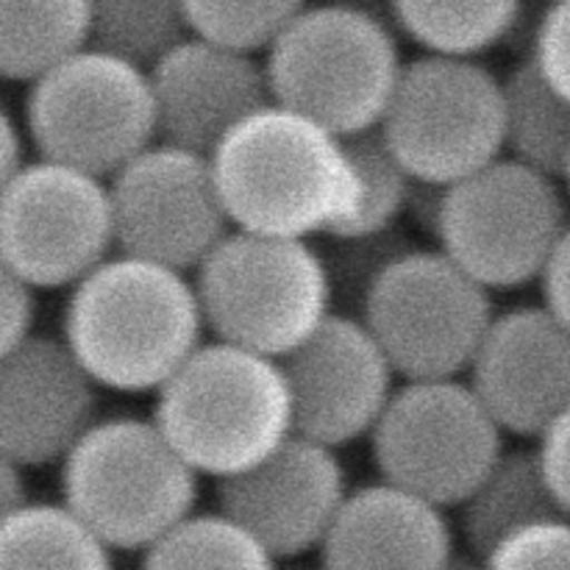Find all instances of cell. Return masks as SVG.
Segmentation results:
<instances>
[{
  "instance_id": "1",
  "label": "cell",
  "mask_w": 570,
  "mask_h": 570,
  "mask_svg": "<svg viewBox=\"0 0 570 570\" xmlns=\"http://www.w3.org/2000/svg\"><path fill=\"white\" fill-rule=\"evenodd\" d=\"M209 159L228 217L245 232L323 237L360 204L345 139L276 100L239 120Z\"/></svg>"
},
{
  "instance_id": "2",
  "label": "cell",
  "mask_w": 570,
  "mask_h": 570,
  "mask_svg": "<svg viewBox=\"0 0 570 570\" xmlns=\"http://www.w3.org/2000/svg\"><path fill=\"white\" fill-rule=\"evenodd\" d=\"M204 332L198 289L184 271L120 250L72 284L61 321V337L100 387L134 395L156 393Z\"/></svg>"
},
{
  "instance_id": "3",
  "label": "cell",
  "mask_w": 570,
  "mask_h": 570,
  "mask_svg": "<svg viewBox=\"0 0 570 570\" xmlns=\"http://www.w3.org/2000/svg\"><path fill=\"white\" fill-rule=\"evenodd\" d=\"M154 421L195 471L223 479L295 432L293 393L282 360L215 340L156 390Z\"/></svg>"
},
{
  "instance_id": "4",
  "label": "cell",
  "mask_w": 570,
  "mask_h": 570,
  "mask_svg": "<svg viewBox=\"0 0 570 570\" xmlns=\"http://www.w3.org/2000/svg\"><path fill=\"white\" fill-rule=\"evenodd\" d=\"M273 100L340 137L382 122L399 83V39L360 0L309 3L267 48Z\"/></svg>"
},
{
  "instance_id": "5",
  "label": "cell",
  "mask_w": 570,
  "mask_h": 570,
  "mask_svg": "<svg viewBox=\"0 0 570 570\" xmlns=\"http://www.w3.org/2000/svg\"><path fill=\"white\" fill-rule=\"evenodd\" d=\"M61 465V499L115 551L142 554L198 504V471L150 417H100Z\"/></svg>"
},
{
  "instance_id": "6",
  "label": "cell",
  "mask_w": 570,
  "mask_h": 570,
  "mask_svg": "<svg viewBox=\"0 0 570 570\" xmlns=\"http://www.w3.org/2000/svg\"><path fill=\"white\" fill-rule=\"evenodd\" d=\"M195 289L215 340L276 360L304 343L334 309L317 245L245 228H234L195 267Z\"/></svg>"
},
{
  "instance_id": "7",
  "label": "cell",
  "mask_w": 570,
  "mask_h": 570,
  "mask_svg": "<svg viewBox=\"0 0 570 570\" xmlns=\"http://www.w3.org/2000/svg\"><path fill=\"white\" fill-rule=\"evenodd\" d=\"M22 122L39 156L100 178L159 139L148 67L95 45L28 83Z\"/></svg>"
},
{
  "instance_id": "8",
  "label": "cell",
  "mask_w": 570,
  "mask_h": 570,
  "mask_svg": "<svg viewBox=\"0 0 570 570\" xmlns=\"http://www.w3.org/2000/svg\"><path fill=\"white\" fill-rule=\"evenodd\" d=\"M570 226L560 178L512 156L449 184L438 243L490 289L540 282Z\"/></svg>"
},
{
  "instance_id": "9",
  "label": "cell",
  "mask_w": 570,
  "mask_h": 570,
  "mask_svg": "<svg viewBox=\"0 0 570 570\" xmlns=\"http://www.w3.org/2000/svg\"><path fill=\"white\" fill-rule=\"evenodd\" d=\"M415 178L454 184L504 156V87L476 56L404 61L382 122Z\"/></svg>"
},
{
  "instance_id": "10",
  "label": "cell",
  "mask_w": 570,
  "mask_h": 570,
  "mask_svg": "<svg viewBox=\"0 0 570 570\" xmlns=\"http://www.w3.org/2000/svg\"><path fill=\"white\" fill-rule=\"evenodd\" d=\"M493 289L443 248L406 250L373 284L362 321L401 379H454L471 371L495 321Z\"/></svg>"
},
{
  "instance_id": "11",
  "label": "cell",
  "mask_w": 570,
  "mask_h": 570,
  "mask_svg": "<svg viewBox=\"0 0 570 570\" xmlns=\"http://www.w3.org/2000/svg\"><path fill=\"white\" fill-rule=\"evenodd\" d=\"M504 451L499 426L471 382L406 379L371 432L382 479L456 510Z\"/></svg>"
},
{
  "instance_id": "12",
  "label": "cell",
  "mask_w": 570,
  "mask_h": 570,
  "mask_svg": "<svg viewBox=\"0 0 570 570\" xmlns=\"http://www.w3.org/2000/svg\"><path fill=\"white\" fill-rule=\"evenodd\" d=\"M117 248L106 178L65 161H28L3 181L0 256L37 289L81 282Z\"/></svg>"
},
{
  "instance_id": "13",
  "label": "cell",
  "mask_w": 570,
  "mask_h": 570,
  "mask_svg": "<svg viewBox=\"0 0 570 570\" xmlns=\"http://www.w3.org/2000/svg\"><path fill=\"white\" fill-rule=\"evenodd\" d=\"M120 254L195 271L234 223L212 159L156 139L109 178Z\"/></svg>"
},
{
  "instance_id": "14",
  "label": "cell",
  "mask_w": 570,
  "mask_h": 570,
  "mask_svg": "<svg viewBox=\"0 0 570 570\" xmlns=\"http://www.w3.org/2000/svg\"><path fill=\"white\" fill-rule=\"evenodd\" d=\"M293 393L295 432L332 449L371 438L399 376L362 317L332 309L282 356Z\"/></svg>"
},
{
  "instance_id": "15",
  "label": "cell",
  "mask_w": 570,
  "mask_h": 570,
  "mask_svg": "<svg viewBox=\"0 0 570 570\" xmlns=\"http://www.w3.org/2000/svg\"><path fill=\"white\" fill-rule=\"evenodd\" d=\"M337 449L293 432L265 460L215 479V501L254 532L276 562L321 549L348 495Z\"/></svg>"
},
{
  "instance_id": "16",
  "label": "cell",
  "mask_w": 570,
  "mask_h": 570,
  "mask_svg": "<svg viewBox=\"0 0 570 570\" xmlns=\"http://www.w3.org/2000/svg\"><path fill=\"white\" fill-rule=\"evenodd\" d=\"M100 384L65 337L31 334L0 354V445L26 468L56 465L100 421Z\"/></svg>"
},
{
  "instance_id": "17",
  "label": "cell",
  "mask_w": 570,
  "mask_h": 570,
  "mask_svg": "<svg viewBox=\"0 0 570 570\" xmlns=\"http://www.w3.org/2000/svg\"><path fill=\"white\" fill-rule=\"evenodd\" d=\"M468 376L504 432L538 440L570 406V326L546 304L495 315Z\"/></svg>"
},
{
  "instance_id": "18",
  "label": "cell",
  "mask_w": 570,
  "mask_h": 570,
  "mask_svg": "<svg viewBox=\"0 0 570 570\" xmlns=\"http://www.w3.org/2000/svg\"><path fill=\"white\" fill-rule=\"evenodd\" d=\"M159 120V142L212 156L220 139L273 104L265 61L250 50L193 33L148 67Z\"/></svg>"
},
{
  "instance_id": "19",
  "label": "cell",
  "mask_w": 570,
  "mask_h": 570,
  "mask_svg": "<svg viewBox=\"0 0 570 570\" xmlns=\"http://www.w3.org/2000/svg\"><path fill=\"white\" fill-rule=\"evenodd\" d=\"M317 557L323 568H445L454 529L445 507L382 479L348 490Z\"/></svg>"
},
{
  "instance_id": "20",
  "label": "cell",
  "mask_w": 570,
  "mask_h": 570,
  "mask_svg": "<svg viewBox=\"0 0 570 570\" xmlns=\"http://www.w3.org/2000/svg\"><path fill=\"white\" fill-rule=\"evenodd\" d=\"M557 512H562V507L546 476L540 449L521 445L501 451L495 465L456 507V521L465 549L484 566L501 540Z\"/></svg>"
},
{
  "instance_id": "21",
  "label": "cell",
  "mask_w": 570,
  "mask_h": 570,
  "mask_svg": "<svg viewBox=\"0 0 570 570\" xmlns=\"http://www.w3.org/2000/svg\"><path fill=\"white\" fill-rule=\"evenodd\" d=\"M504 150L512 159L566 178L570 165V98L560 92L532 53L504 78Z\"/></svg>"
},
{
  "instance_id": "22",
  "label": "cell",
  "mask_w": 570,
  "mask_h": 570,
  "mask_svg": "<svg viewBox=\"0 0 570 570\" xmlns=\"http://www.w3.org/2000/svg\"><path fill=\"white\" fill-rule=\"evenodd\" d=\"M92 45L89 0H0V72L31 83Z\"/></svg>"
},
{
  "instance_id": "23",
  "label": "cell",
  "mask_w": 570,
  "mask_h": 570,
  "mask_svg": "<svg viewBox=\"0 0 570 570\" xmlns=\"http://www.w3.org/2000/svg\"><path fill=\"white\" fill-rule=\"evenodd\" d=\"M115 566V549L72 510L61 504H28L3 512L0 568H89Z\"/></svg>"
},
{
  "instance_id": "24",
  "label": "cell",
  "mask_w": 570,
  "mask_h": 570,
  "mask_svg": "<svg viewBox=\"0 0 570 570\" xmlns=\"http://www.w3.org/2000/svg\"><path fill=\"white\" fill-rule=\"evenodd\" d=\"M393 22L426 53L479 56L510 42L523 0H387Z\"/></svg>"
},
{
  "instance_id": "25",
  "label": "cell",
  "mask_w": 570,
  "mask_h": 570,
  "mask_svg": "<svg viewBox=\"0 0 570 570\" xmlns=\"http://www.w3.org/2000/svg\"><path fill=\"white\" fill-rule=\"evenodd\" d=\"M148 570L165 568H271L276 566L250 529L226 510L187 512L139 557Z\"/></svg>"
},
{
  "instance_id": "26",
  "label": "cell",
  "mask_w": 570,
  "mask_h": 570,
  "mask_svg": "<svg viewBox=\"0 0 570 570\" xmlns=\"http://www.w3.org/2000/svg\"><path fill=\"white\" fill-rule=\"evenodd\" d=\"M92 45L150 67L193 37L184 0H89Z\"/></svg>"
},
{
  "instance_id": "27",
  "label": "cell",
  "mask_w": 570,
  "mask_h": 570,
  "mask_svg": "<svg viewBox=\"0 0 570 570\" xmlns=\"http://www.w3.org/2000/svg\"><path fill=\"white\" fill-rule=\"evenodd\" d=\"M343 139L360 176V204L354 215L332 234H367L393 228L399 217H404L415 176L395 156L379 126Z\"/></svg>"
},
{
  "instance_id": "28",
  "label": "cell",
  "mask_w": 570,
  "mask_h": 570,
  "mask_svg": "<svg viewBox=\"0 0 570 570\" xmlns=\"http://www.w3.org/2000/svg\"><path fill=\"white\" fill-rule=\"evenodd\" d=\"M412 248L415 243L395 226L367 234H323L317 250L326 262L334 309L362 317L379 276Z\"/></svg>"
},
{
  "instance_id": "29",
  "label": "cell",
  "mask_w": 570,
  "mask_h": 570,
  "mask_svg": "<svg viewBox=\"0 0 570 570\" xmlns=\"http://www.w3.org/2000/svg\"><path fill=\"white\" fill-rule=\"evenodd\" d=\"M193 33L239 50H267L309 0H184Z\"/></svg>"
},
{
  "instance_id": "30",
  "label": "cell",
  "mask_w": 570,
  "mask_h": 570,
  "mask_svg": "<svg viewBox=\"0 0 570 570\" xmlns=\"http://www.w3.org/2000/svg\"><path fill=\"white\" fill-rule=\"evenodd\" d=\"M488 568H570V515L538 518L495 546Z\"/></svg>"
},
{
  "instance_id": "31",
  "label": "cell",
  "mask_w": 570,
  "mask_h": 570,
  "mask_svg": "<svg viewBox=\"0 0 570 570\" xmlns=\"http://www.w3.org/2000/svg\"><path fill=\"white\" fill-rule=\"evenodd\" d=\"M532 56L549 81L570 98V0H549L538 17Z\"/></svg>"
},
{
  "instance_id": "32",
  "label": "cell",
  "mask_w": 570,
  "mask_h": 570,
  "mask_svg": "<svg viewBox=\"0 0 570 570\" xmlns=\"http://www.w3.org/2000/svg\"><path fill=\"white\" fill-rule=\"evenodd\" d=\"M33 284L26 282L22 276H17L14 271L3 267V309H0V354L17 348L20 343H26L33 332V323H37V298H33Z\"/></svg>"
},
{
  "instance_id": "33",
  "label": "cell",
  "mask_w": 570,
  "mask_h": 570,
  "mask_svg": "<svg viewBox=\"0 0 570 570\" xmlns=\"http://www.w3.org/2000/svg\"><path fill=\"white\" fill-rule=\"evenodd\" d=\"M546 476L560 501L562 512L570 515V406L538 438Z\"/></svg>"
},
{
  "instance_id": "34",
  "label": "cell",
  "mask_w": 570,
  "mask_h": 570,
  "mask_svg": "<svg viewBox=\"0 0 570 570\" xmlns=\"http://www.w3.org/2000/svg\"><path fill=\"white\" fill-rule=\"evenodd\" d=\"M540 287H543V304L570 326V226L540 276Z\"/></svg>"
},
{
  "instance_id": "35",
  "label": "cell",
  "mask_w": 570,
  "mask_h": 570,
  "mask_svg": "<svg viewBox=\"0 0 570 570\" xmlns=\"http://www.w3.org/2000/svg\"><path fill=\"white\" fill-rule=\"evenodd\" d=\"M445 193H449V184L415 178V181H412V189H410V198H406L404 217H410L412 226L432 239H438V234H440Z\"/></svg>"
},
{
  "instance_id": "36",
  "label": "cell",
  "mask_w": 570,
  "mask_h": 570,
  "mask_svg": "<svg viewBox=\"0 0 570 570\" xmlns=\"http://www.w3.org/2000/svg\"><path fill=\"white\" fill-rule=\"evenodd\" d=\"M0 126H3V181H9L11 176L22 170L28 165L26 156V137L28 128L26 122L17 120L9 109L0 117Z\"/></svg>"
},
{
  "instance_id": "37",
  "label": "cell",
  "mask_w": 570,
  "mask_h": 570,
  "mask_svg": "<svg viewBox=\"0 0 570 570\" xmlns=\"http://www.w3.org/2000/svg\"><path fill=\"white\" fill-rule=\"evenodd\" d=\"M26 465L3 456V512L28 504V479Z\"/></svg>"
},
{
  "instance_id": "38",
  "label": "cell",
  "mask_w": 570,
  "mask_h": 570,
  "mask_svg": "<svg viewBox=\"0 0 570 570\" xmlns=\"http://www.w3.org/2000/svg\"><path fill=\"white\" fill-rule=\"evenodd\" d=\"M562 181L568 184V195H570V165H568V173H566V178H562Z\"/></svg>"
}]
</instances>
